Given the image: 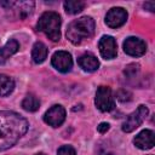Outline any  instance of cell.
<instances>
[{"mask_svg": "<svg viewBox=\"0 0 155 155\" xmlns=\"http://www.w3.org/2000/svg\"><path fill=\"white\" fill-rule=\"evenodd\" d=\"M28 130V121L13 111H0V150L12 147Z\"/></svg>", "mask_w": 155, "mask_h": 155, "instance_id": "1", "label": "cell"}, {"mask_svg": "<svg viewBox=\"0 0 155 155\" xmlns=\"http://www.w3.org/2000/svg\"><path fill=\"white\" fill-rule=\"evenodd\" d=\"M94 33V21L91 17H81L73 21L67 29V38L73 44H80L84 39H88Z\"/></svg>", "mask_w": 155, "mask_h": 155, "instance_id": "2", "label": "cell"}, {"mask_svg": "<svg viewBox=\"0 0 155 155\" xmlns=\"http://www.w3.org/2000/svg\"><path fill=\"white\" fill-rule=\"evenodd\" d=\"M61 23L59 15L53 11H48L41 15L36 28L52 41H58L61 39Z\"/></svg>", "mask_w": 155, "mask_h": 155, "instance_id": "3", "label": "cell"}, {"mask_svg": "<svg viewBox=\"0 0 155 155\" xmlns=\"http://www.w3.org/2000/svg\"><path fill=\"white\" fill-rule=\"evenodd\" d=\"M148 113H149V110L145 105H139L136 109V111H133L132 114H130L126 117V120L122 124V131L126 133L134 131L137 127H139L143 124V121L148 116Z\"/></svg>", "mask_w": 155, "mask_h": 155, "instance_id": "4", "label": "cell"}, {"mask_svg": "<svg viewBox=\"0 0 155 155\" xmlns=\"http://www.w3.org/2000/svg\"><path fill=\"white\" fill-rule=\"evenodd\" d=\"M96 107L101 111H110L115 107V102L113 98V93L110 87L108 86H101L98 87L96 92V98H94Z\"/></svg>", "mask_w": 155, "mask_h": 155, "instance_id": "5", "label": "cell"}, {"mask_svg": "<svg viewBox=\"0 0 155 155\" xmlns=\"http://www.w3.org/2000/svg\"><path fill=\"white\" fill-rule=\"evenodd\" d=\"M51 63L58 71L67 73L73 67V58H71V54L67 51H57L53 53Z\"/></svg>", "mask_w": 155, "mask_h": 155, "instance_id": "6", "label": "cell"}, {"mask_svg": "<svg viewBox=\"0 0 155 155\" xmlns=\"http://www.w3.org/2000/svg\"><path fill=\"white\" fill-rule=\"evenodd\" d=\"M124 51L132 57H139V56H143L145 53L147 45L142 39L130 36L124 42Z\"/></svg>", "mask_w": 155, "mask_h": 155, "instance_id": "7", "label": "cell"}, {"mask_svg": "<svg viewBox=\"0 0 155 155\" xmlns=\"http://www.w3.org/2000/svg\"><path fill=\"white\" fill-rule=\"evenodd\" d=\"M64 120H65V110L62 105H53L44 115V121L52 127L61 126L64 122Z\"/></svg>", "mask_w": 155, "mask_h": 155, "instance_id": "8", "label": "cell"}, {"mask_svg": "<svg viewBox=\"0 0 155 155\" xmlns=\"http://www.w3.org/2000/svg\"><path fill=\"white\" fill-rule=\"evenodd\" d=\"M1 6H5L6 10H15L16 18H25L33 10L34 2L33 1H7V2H0Z\"/></svg>", "mask_w": 155, "mask_h": 155, "instance_id": "9", "label": "cell"}, {"mask_svg": "<svg viewBox=\"0 0 155 155\" xmlns=\"http://www.w3.org/2000/svg\"><path fill=\"white\" fill-rule=\"evenodd\" d=\"M127 12L122 7H113L105 16V23L110 28H119L126 23Z\"/></svg>", "mask_w": 155, "mask_h": 155, "instance_id": "10", "label": "cell"}, {"mask_svg": "<svg viewBox=\"0 0 155 155\" xmlns=\"http://www.w3.org/2000/svg\"><path fill=\"white\" fill-rule=\"evenodd\" d=\"M99 52L103 58L105 59H111L116 56L117 53V47H116V41L113 36L110 35H104L98 42Z\"/></svg>", "mask_w": 155, "mask_h": 155, "instance_id": "11", "label": "cell"}, {"mask_svg": "<svg viewBox=\"0 0 155 155\" xmlns=\"http://www.w3.org/2000/svg\"><path fill=\"white\" fill-rule=\"evenodd\" d=\"M133 142L139 149H151L154 147V132L151 130H143L134 137Z\"/></svg>", "mask_w": 155, "mask_h": 155, "instance_id": "12", "label": "cell"}, {"mask_svg": "<svg viewBox=\"0 0 155 155\" xmlns=\"http://www.w3.org/2000/svg\"><path fill=\"white\" fill-rule=\"evenodd\" d=\"M78 63L86 71H94L99 67V62H98L97 57L94 54H92V53H85V54H82L78 59Z\"/></svg>", "mask_w": 155, "mask_h": 155, "instance_id": "13", "label": "cell"}, {"mask_svg": "<svg viewBox=\"0 0 155 155\" xmlns=\"http://www.w3.org/2000/svg\"><path fill=\"white\" fill-rule=\"evenodd\" d=\"M19 48V44L16 40H10L4 47L0 48V64H4L12 54H15Z\"/></svg>", "mask_w": 155, "mask_h": 155, "instance_id": "14", "label": "cell"}, {"mask_svg": "<svg viewBox=\"0 0 155 155\" xmlns=\"http://www.w3.org/2000/svg\"><path fill=\"white\" fill-rule=\"evenodd\" d=\"M47 47L42 44V42H40V41H38V42H35L34 44V46H33V50H31V58H33V61L35 62V63H42L45 59H46V57H47Z\"/></svg>", "mask_w": 155, "mask_h": 155, "instance_id": "15", "label": "cell"}, {"mask_svg": "<svg viewBox=\"0 0 155 155\" xmlns=\"http://www.w3.org/2000/svg\"><path fill=\"white\" fill-rule=\"evenodd\" d=\"M15 88V81L4 74H0V96H8Z\"/></svg>", "mask_w": 155, "mask_h": 155, "instance_id": "16", "label": "cell"}, {"mask_svg": "<svg viewBox=\"0 0 155 155\" xmlns=\"http://www.w3.org/2000/svg\"><path fill=\"white\" fill-rule=\"evenodd\" d=\"M22 107L27 111H36L40 107V101L34 94H27L22 102Z\"/></svg>", "mask_w": 155, "mask_h": 155, "instance_id": "17", "label": "cell"}, {"mask_svg": "<svg viewBox=\"0 0 155 155\" xmlns=\"http://www.w3.org/2000/svg\"><path fill=\"white\" fill-rule=\"evenodd\" d=\"M85 7V2L84 1H76V0H69L64 2V8L68 13L70 15H75L79 13L80 11H82V8Z\"/></svg>", "mask_w": 155, "mask_h": 155, "instance_id": "18", "label": "cell"}, {"mask_svg": "<svg viewBox=\"0 0 155 155\" xmlns=\"http://www.w3.org/2000/svg\"><path fill=\"white\" fill-rule=\"evenodd\" d=\"M57 155H76V153H75V150H74L73 147H70V145H63V147H61L58 149Z\"/></svg>", "mask_w": 155, "mask_h": 155, "instance_id": "19", "label": "cell"}, {"mask_svg": "<svg viewBox=\"0 0 155 155\" xmlns=\"http://www.w3.org/2000/svg\"><path fill=\"white\" fill-rule=\"evenodd\" d=\"M117 99L121 101V102H126V101H130L131 99V93L126 90H120L117 92Z\"/></svg>", "mask_w": 155, "mask_h": 155, "instance_id": "20", "label": "cell"}, {"mask_svg": "<svg viewBox=\"0 0 155 155\" xmlns=\"http://www.w3.org/2000/svg\"><path fill=\"white\" fill-rule=\"evenodd\" d=\"M97 130H98V132L104 133V132H107L109 130V124L108 122H102V124H99V126L97 127Z\"/></svg>", "mask_w": 155, "mask_h": 155, "instance_id": "21", "label": "cell"}, {"mask_svg": "<svg viewBox=\"0 0 155 155\" xmlns=\"http://www.w3.org/2000/svg\"><path fill=\"white\" fill-rule=\"evenodd\" d=\"M144 7L153 12V11L155 10V4H154L153 1H150V2H145V4H144Z\"/></svg>", "mask_w": 155, "mask_h": 155, "instance_id": "22", "label": "cell"}, {"mask_svg": "<svg viewBox=\"0 0 155 155\" xmlns=\"http://www.w3.org/2000/svg\"><path fill=\"white\" fill-rule=\"evenodd\" d=\"M36 155H45V154H42V153H40V154H36Z\"/></svg>", "mask_w": 155, "mask_h": 155, "instance_id": "23", "label": "cell"}]
</instances>
